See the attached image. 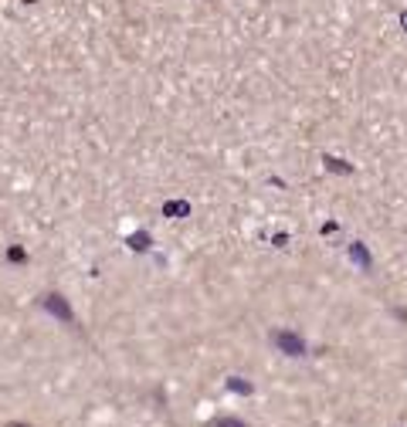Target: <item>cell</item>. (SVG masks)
Wrapping results in <instances>:
<instances>
[{"label":"cell","mask_w":407,"mask_h":427,"mask_svg":"<svg viewBox=\"0 0 407 427\" xmlns=\"http://www.w3.org/2000/svg\"><path fill=\"white\" fill-rule=\"evenodd\" d=\"M271 339H275V346L282 349L285 356H302V353H305V343L295 336V332H285V329H282V332H275Z\"/></svg>","instance_id":"cell-1"},{"label":"cell","mask_w":407,"mask_h":427,"mask_svg":"<svg viewBox=\"0 0 407 427\" xmlns=\"http://www.w3.org/2000/svg\"><path fill=\"white\" fill-rule=\"evenodd\" d=\"M211 427H248V424H241L237 417H217V420H214Z\"/></svg>","instance_id":"cell-2"},{"label":"cell","mask_w":407,"mask_h":427,"mask_svg":"<svg viewBox=\"0 0 407 427\" xmlns=\"http://www.w3.org/2000/svg\"><path fill=\"white\" fill-rule=\"evenodd\" d=\"M231 390L234 394H251V383H241V376H231Z\"/></svg>","instance_id":"cell-3"},{"label":"cell","mask_w":407,"mask_h":427,"mask_svg":"<svg viewBox=\"0 0 407 427\" xmlns=\"http://www.w3.org/2000/svg\"><path fill=\"white\" fill-rule=\"evenodd\" d=\"M350 254H353V258H356V261H360L363 268H370V258H367V251H363L360 244H353V251H350Z\"/></svg>","instance_id":"cell-4"}]
</instances>
